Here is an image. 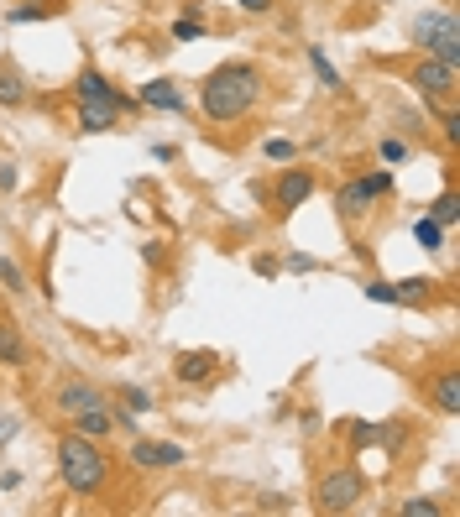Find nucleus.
Instances as JSON below:
<instances>
[{
	"label": "nucleus",
	"instance_id": "27",
	"mask_svg": "<svg viewBox=\"0 0 460 517\" xmlns=\"http://www.w3.org/2000/svg\"><path fill=\"white\" fill-rule=\"evenodd\" d=\"M372 444H377V423H372V418L351 423V455H366Z\"/></svg>",
	"mask_w": 460,
	"mask_h": 517
},
{
	"label": "nucleus",
	"instance_id": "3",
	"mask_svg": "<svg viewBox=\"0 0 460 517\" xmlns=\"http://www.w3.org/2000/svg\"><path fill=\"white\" fill-rule=\"evenodd\" d=\"M361 497H366V476H361L356 460H335V465L319 470V481H314V512H319V517L356 512Z\"/></svg>",
	"mask_w": 460,
	"mask_h": 517
},
{
	"label": "nucleus",
	"instance_id": "5",
	"mask_svg": "<svg viewBox=\"0 0 460 517\" xmlns=\"http://www.w3.org/2000/svg\"><path fill=\"white\" fill-rule=\"evenodd\" d=\"M393 194V173L387 168H372V173H361V178H351V183H340L335 188V215L345 220V225H356V220H366L372 209Z\"/></svg>",
	"mask_w": 460,
	"mask_h": 517
},
{
	"label": "nucleus",
	"instance_id": "22",
	"mask_svg": "<svg viewBox=\"0 0 460 517\" xmlns=\"http://www.w3.org/2000/svg\"><path fill=\"white\" fill-rule=\"evenodd\" d=\"M168 37H173V42H204V37H210V27H204L194 11H183V16L168 21Z\"/></svg>",
	"mask_w": 460,
	"mask_h": 517
},
{
	"label": "nucleus",
	"instance_id": "36",
	"mask_svg": "<svg viewBox=\"0 0 460 517\" xmlns=\"http://www.w3.org/2000/svg\"><path fill=\"white\" fill-rule=\"evenodd\" d=\"M257 507H267V512H288L293 502H288V497H257Z\"/></svg>",
	"mask_w": 460,
	"mask_h": 517
},
{
	"label": "nucleus",
	"instance_id": "13",
	"mask_svg": "<svg viewBox=\"0 0 460 517\" xmlns=\"http://www.w3.org/2000/svg\"><path fill=\"white\" fill-rule=\"evenodd\" d=\"M136 105H142V110H163V115H183V110H189V100H183V89L173 79H147L142 89H136Z\"/></svg>",
	"mask_w": 460,
	"mask_h": 517
},
{
	"label": "nucleus",
	"instance_id": "28",
	"mask_svg": "<svg viewBox=\"0 0 460 517\" xmlns=\"http://www.w3.org/2000/svg\"><path fill=\"white\" fill-rule=\"evenodd\" d=\"M403 157H408V141H403V136H382V141H377V162H387V168H398Z\"/></svg>",
	"mask_w": 460,
	"mask_h": 517
},
{
	"label": "nucleus",
	"instance_id": "29",
	"mask_svg": "<svg viewBox=\"0 0 460 517\" xmlns=\"http://www.w3.org/2000/svg\"><path fill=\"white\" fill-rule=\"evenodd\" d=\"M262 157L267 162H293L298 147H293V141H283V136H272V141H262Z\"/></svg>",
	"mask_w": 460,
	"mask_h": 517
},
{
	"label": "nucleus",
	"instance_id": "20",
	"mask_svg": "<svg viewBox=\"0 0 460 517\" xmlns=\"http://www.w3.org/2000/svg\"><path fill=\"white\" fill-rule=\"evenodd\" d=\"M377 444H382V455H403V444H408V423L403 418H387V423H377Z\"/></svg>",
	"mask_w": 460,
	"mask_h": 517
},
{
	"label": "nucleus",
	"instance_id": "9",
	"mask_svg": "<svg viewBox=\"0 0 460 517\" xmlns=\"http://www.w3.org/2000/svg\"><path fill=\"white\" fill-rule=\"evenodd\" d=\"M183 460H189V450H183L178 439H131V450H126V465L142 470V476H157V470H178Z\"/></svg>",
	"mask_w": 460,
	"mask_h": 517
},
{
	"label": "nucleus",
	"instance_id": "23",
	"mask_svg": "<svg viewBox=\"0 0 460 517\" xmlns=\"http://www.w3.org/2000/svg\"><path fill=\"white\" fill-rule=\"evenodd\" d=\"M393 512L398 517H445V502L440 497H403Z\"/></svg>",
	"mask_w": 460,
	"mask_h": 517
},
{
	"label": "nucleus",
	"instance_id": "25",
	"mask_svg": "<svg viewBox=\"0 0 460 517\" xmlns=\"http://www.w3.org/2000/svg\"><path fill=\"white\" fill-rule=\"evenodd\" d=\"M309 63H314V74H319V84H325V89H345V79H340V68L325 58V47H309Z\"/></svg>",
	"mask_w": 460,
	"mask_h": 517
},
{
	"label": "nucleus",
	"instance_id": "16",
	"mask_svg": "<svg viewBox=\"0 0 460 517\" xmlns=\"http://www.w3.org/2000/svg\"><path fill=\"white\" fill-rule=\"evenodd\" d=\"M440 288H445L440 277H403V282H393L398 309H429V303L440 298Z\"/></svg>",
	"mask_w": 460,
	"mask_h": 517
},
{
	"label": "nucleus",
	"instance_id": "26",
	"mask_svg": "<svg viewBox=\"0 0 460 517\" xmlns=\"http://www.w3.org/2000/svg\"><path fill=\"white\" fill-rule=\"evenodd\" d=\"M429 220H440L445 230H450V225L460 220V194H455V188H445V194H440V199L429 204Z\"/></svg>",
	"mask_w": 460,
	"mask_h": 517
},
{
	"label": "nucleus",
	"instance_id": "1",
	"mask_svg": "<svg viewBox=\"0 0 460 517\" xmlns=\"http://www.w3.org/2000/svg\"><path fill=\"white\" fill-rule=\"evenodd\" d=\"M267 94V74L246 58H230L199 79V110L210 126H241Z\"/></svg>",
	"mask_w": 460,
	"mask_h": 517
},
{
	"label": "nucleus",
	"instance_id": "4",
	"mask_svg": "<svg viewBox=\"0 0 460 517\" xmlns=\"http://www.w3.org/2000/svg\"><path fill=\"white\" fill-rule=\"evenodd\" d=\"M408 37L419 42V53L460 68V27H455V11H450V6H434V11H424V16H413Z\"/></svg>",
	"mask_w": 460,
	"mask_h": 517
},
{
	"label": "nucleus",
	"instance_id": "24",
	"mask_svg": "<svg viewBox=\"0 0 460 517\" xmlns=\"http://www.w3.org/2000/svg\"><path fill=\"white\" fill-rule=\"evenodd\" d=\"M413 241H419L424 251H445V225H440V220H429V215H424V220H413Z\"/></svg>",
	"mask_w": 460,
	"mask_h": 517
},
{
	"label": "nucleus",
	"instance_id": "39",
	"mask_svg": "<svg viewBox=\"0 0 460 517\" xmlns=\"http://www.w3.org/2000/svg\"><path fill=\"white\" fill-rule=\"evenodd\" d=\"M11 434H16V418H0V444H6Z\"/></svg>",
	"mask_w": 460,
	"mask_h": 517
},
{
	"label": "nucleus",
	"instance_id": "19",
	"mask_svg": "<svg viewBox=\"0 0 460 517\" xmlns=\"http://www.w3.org/2000/svg\"><path fill=\"white\" fill-rule=\"evenodd\" d=\"M63 6L58 0H16V6H6V27H27V21H48L58 16Z\"/></svg>",
	"mask_w": 460,
	"mask_h": 517
},
{
	"label": "nucleus",
	"instance_id": "11",
	"mask_svg": "<svg viewBox=\"0 0 460 517\" xmlns=\"http://www.w3.org/2000/svg\"><path fill=\"white\" fill-rule=\"evenodd\" d=\"M74 100H95V105H110V110H142L136 105V94H126V89H115L100 68H84V74L74 79Z\"/></svg>",
	"mask_w": 460,
	"mask_h": 517
},
{
	"label": "nucleus",
	"instance_id": "8",
	"mask_svg": "<svg viewBox=\"0 0 460 517\" xmlns=\"http://www.w3.org/2000/svg\"><path fill=\"white\" fill-rule=\"evenodd\" d=\"M408 84L424 94V100H455V89H460V68H450V63H440V58H413L408 63Z\"/></svg>",
	"mask_w": 460,
	"mask_h": 517
},
{
	"label": "nucleus",
	"instance_id": "30",
	"mask_svg": "<svg viewBox=\"0 0 460 517\" xmlns=\"http://www.w3.org/2000/svg\"><path fill=\"white\" fill-rule=\"evenodd\" d=\"M366 298H372V303H398V293H393V282H387V277L366 282Z\"/></svg>",
	"mask_w": 460,
	"mask_h": 517
},
{
	"label": "nucleus",
	"instance_id": "37",
	"mask_svg": "<svg viewBox=\"0 0 460 517\" xmlns=\"http://www.w3.org/2000/svg\"><path fill=\"white\" fill-rule=\"evenodd\" d=\"M142 256H147V262L157 267V262H163V241H147V246H142Z\"/></svg>",
	"mask_w": 460,
	"mask_h": 517
},
{
	"label": "nucleus",
	"instance_id": "35",
	"mask_svg": "<svg viewBox=\"0 0 460 517\" xmlns=\"http://www.w3.org/2000/svg\"><path fill=\"white\" fill-rule=\"evenodd\" d=\"M257 272H262V277H278L283 262H278V256H257Z\"/></svg>",
	"mask_w": 460,
	"mask_h": 517
},
{
	"label": "nucleus",
	"instance_id": "6",
	"mask_svg": "<svg viewBox=\"0 0 460 517\" xmlns=\"http://www.w3.org/2000/svg\"><path fill=\"white\" fill-rule=\"evenodd\" d=\"M314 188H319V173L304 168V162H293V168H283L278 178H272V188H251V194L272 204V220H288L314 199Z\"/></svg>",
	"mask_w": 460,
	"mask_h": 517
},
{
	"label": "nucleus",
	"instance_id": "10",
	"mask_svg": "<svg viewBox=\"0 0 460 517\" xmlns=\"http://www.w3.org/2000/svg\"><path fill=\"white\" fill-rule=\"evenodd\" d=\"M220 371H225L220 350H178L173 356V382L178 387H215Z\"/></svg>",
	"mask_w": 460,
	"mask_h": 517
},
{
	"label": "nucleus",
	"instance_id": "2",
	"mask_svg": "<svg viewBox=\"0 0 460 517\" xmlns=\"http://www.w3.org/2000/svg\"><path fill=\"white\" fill-rule=\"evenodd\" d=\"M58 481L68 497H105L110 481H115V460L105 450V439H89L79 429H63L58 434Z\"/></svg>",
	"mask_w": 460,
	"mask_h": 517
},
{
	"label": "nucleus",
	"instance_id": "12",
	"mask_svg": "<svg viewBox=\"0 0 460 517\" xmlns=\"http://www.w3.org/2000/svg\"><path fill=\"white\" fill-rule=\"evenodd\" d=\"M424 403L440 413V418H455V413H460V371H455V361H445L440 371L424 376Z\"/></svg>",
	"mask_w": 460,
	"mask_h": 517
},
{
	"label": "nucleus",
	"instance_id": "18",
	"mask_svg": "<svg viewBox=\"0 0 460 517\" xmlns=\"http://www.w3.org/2000/svg\"><path fill=\"white\" fill-rule=\"evenodd\" d=\"M32 100V84H27V74H21L16 63H0V105L6 110H21Z\"/></svg>",
	"mask_w": 460,
	"mask_h": 517
},
{
	"label": "nucleus",
	"instance_id": "33",
	"mask_svg": "<svg viewBox=\"0 0 460 517\" xmlns=\"http://www.w3.org/2000/svg\"><path fill=\"white\" fill-rule=\"evenodd\" d=\"M283 267H288V272H319V262H314V256H304V251H288Z\"/></svg>",
	"mask_w": 460,
	"mask_h": 517
},
{
	"label": "nucleus",
	"instance_id": "15",
	"mask_svg": "<svg viewBox=\"0 0 460 517\" xmlns=\"http://www.w3.org/2000/svg\"><path fill=\"white\" fill-rule=\"evenodd\" d=\"M0 366L6 371H27L32 366V345H27V335H21V324H11V319H0Z\"/></svg>",
	"mask_w": 460,
	"mask_h": 517
},
{
	"label": "nucleus",
	"instance_id": "31",
	"mask_svg": "<svg viewBox=\"0 0 460 517\" xmlns=\"http://www.w3.org/2000/svg\"><path fill=\"white\" fill-rule=\"evenodd\" d=\"M440 131H445V141H450V147L460 141V110H455V105H450V110L440 115Z\"/></svg>",
	"mask_w": 460,
	"mask_h": 517
},
{
	"label": "nucleus",
	"instance_id": "38",
	"mask_svg": "<svg viewBox=\"0 0 460 517\" xmlns=\"http://www.w3.org/2000/svg\"><path fill=\"white\" fill-rule=\"evenodd\" d=\"M21 486V476H16V470H0V491H16Z\"/></svg>",
	"mask_w": 460,
	"mask_h": 517
},
{
	"label": "nucleus",
	"instance_id": "21",
	"mask_svg": "<svg viewBox=\"0 0 460 517\" xmlns=\"http://www.w3.org/2000/svg\"><path fill=\"white\" fill-rule=\"evenodd\" d=\"M27 288H32V282H27V272H21V262H16V256H6V251H0V293L21 298Z\"/></svg>",
	"mask_w": 460,
	"mask_h": 517
},
{
	"label": "nucleus",
	"instance_id": "14",
	"mask_svg": "<svg viewBox=\"0 0 460 517\" xmlns=\"http://www.w3.org/2000/svg\"><path fill=\"white\" fill-rule=\"evenodd\" d=\"M105 397H110L115 429H131L142 413H152V392H147V387H115V392H105Z\"/></svg>",
	"mask_w": 460,
	"mask_h": 517
},
{
	"label": "nucleus",
	"instance_id": "17",
	"mask_svg": "<svg viewBox=\"0 0 460 517\" xmlns=\"http://www.w3.org/2000/svg\"><path fill=\"white\" fill-rule=\"evenodd\" d=\"M74 126H79L84 136H105V131L121 126V110L95 105V100H79V105H74Z\"/></svg>",
	"mask_w": 460,
	"mask_h": 517
},
{
	"label": "nucleus",
	"instance_id": "34",
	"mask_svg": "<svg viewBox=\"0 0 460 517\" xmlns=\"http://www.w3.org/2000/svg\"><path fill=\"white\" fill-rule=\"evenodd\" d=\"M236 6H241L246 16H267L272 6H278V0H236Z\"/></svg>",
	"mask_w": 460,
	"mask_h": 517
},
{
	"label": "nucleus",
	"instance_id": "32",
	"mask_svg": "<svg viewBox=\"0 0 460 517\" xmlns=\"http://www.w3.org/2000/svg\"><path fill=\"white\" fill-rule=\"evenodd\" d=\"M16 183H21V168H16L11 157H6V162H0V194H11Z\"/></svg>",
	"mask_w": 460,
	"mask_h": 517
},
{
	"label": "nucleus",
	"instance_id": "7",
	"mask_svg": "<svg viewBox=\"0 0 460 517\" xmlns=\"http://www.w3.org/2000/svg\"><path fill=\"white\" fill-rule=\"evenodd\" d=\"M95 408H110V397L89 382V376H58L53 382V413L68 423V418H79V413H95Z\"/></svg>",
	"mask_w": 460,
	"mask_h": 517
}]
</instances>
